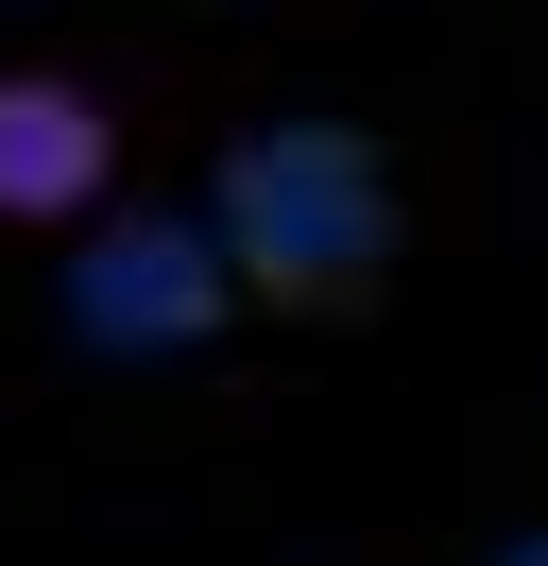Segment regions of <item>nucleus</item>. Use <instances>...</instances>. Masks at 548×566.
Instances as JSON below:
<instances>
[{
  "mask_svg": "<svg viewBox=\"0 0 548 566\" xmlns=\"http://www.w3.org/2000/svg\"><path fill=\"white\" fill-rule=\"evenodd\" d=\"M205 223H223V275L240 310L274 326H377V292H394L411 258V207H394V155L360 138V120H240L223 155H205Z\"/></svg>",
  "mask_w": 548,
  "mask_h": 566,
  "instance_id": "nucleus-1",
  "label": "nucleus"
},
{
  "mask_svg": "<svg viewBox=\"0 0 548 566\" xmlns=\"http://www.w3.org/2000/svg\"><path fill=\"white\" fill-rule=\"evenodd\" d=\"M68 326H86L103 360H189V344H223L240 326V275H223V223L205 207H103L86 223V258H68Z\"/></svg>",
  "mask_w": 548,
  "mask_h": 566,
  "instance_id": "nucleus-2",
  "label": "nucleus"
},
{
  "mask_svg": "<svg viewBox=\"0 0 548 566\" xmlns=\"http://www.w3.org/2000/svg\"><path fill=\"white\" fill-rule=\"evenodd\" d=\"M103 207H120V104L86 70H0V241H52Z\"/></svg>",
  "mask_w": 548,
  "mask_h": 566,
  "instance_id": "nucleus-3",
  "label": "nucleus"
}]
</instances>
